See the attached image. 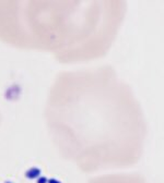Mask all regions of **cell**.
Here are the masks:
<instances>
[{"mask_svg":"<svg viewBox=\"0 0 164 183\" xmlns=\"http://www.w3.org/2000/svg\"><path fill=\"white\" fill-rule=\"evenodd\" d=\"M71 83L69 157L84 172L136 165L147 125L129 86L108 67L82 72Z\"/></svg>","mask_w":164,"mask_h":183,"instance_id":"6da1fadb","label":"cell"},{"mask_svg":"<svg viewBox=\"0 0 164 183\" xmlns=\"http://www.w3.org/2000/svg\"><path fill=\"white\" fill-rule=\"evenodd\" d=\"M89 183H148V181L137 173H117L93 178Z\"/></svg>","mask_w":164,"mask_h":183,"instance_id":"7a4b0ae2","label":"cell"},{"mask_svg":"<svg viewBox=\"0 0 164 183\" xmlns=\"http://www.w3.org/2000/svg\"><path fill=\"white\" fill-rule=\"evenodd\" d=\"M24 175H25V178L26 179L34 180V179L40 178V175H41V170L38 169V168H30L28 170L25 171Z\"/></svg>","mask_w":164,"mask_h":183,"instance_id":"3957f363","label":"cell"},{"mask_svg":"<svg viewBox=\"0 0 164 183\" xmlns=\"http://www.w3.org/2000/svg\"><path fill=\"white\" fill-rule=\"evenodd\" d=\"M47 181H48V179L46 177H40V178H37L36 183H47Z\"/></svg>","mask_w":164,"mask_h":183,"instance_id":"277c9868","label":"cell"},{"mask_svg":"<svg viewBox=\"0 0 164 183\" xmlns=\"http://www.w3.org/2000/svg\"><path fill=\"white\" fill-rule=\"evenodd\" d=\"M47 183H60L57 179H49L48 181H47Z\"/></svg>","mask_w":164,"mask_h":183,"instance_id":"5b68a950","label":"cell"},{"mask_svg":"<svg viewBox=\"0 0 164 183\" xmlns=\"http://www.w3.org/2000/svg\"><path fill=\"white\" fill-rule=\"evenodd\" d=\"M6 183H12V182H10V181H7V182H6Z\"/></svg>","mask_w":164,"mask_h":183,"instance_id":"8992f818","label":"cell"}]
</instances>
